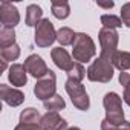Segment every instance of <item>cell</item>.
<instances>
[{
	"instance_id": "52a82bcc",
	"label": "cell",
	"mask_w": 130,
	"mask_h": 130,
	"mask_svg": "<svg viewBox=\"0 0 130 130\" xmlns=\"http://www.w3.org/2000/svg\"><path fill=\"white\" fill-rule=\"evenodd\" d=\"M55 90H57V77H55V74L52 71H49L47 75L40 78L37 81V84L34 86V93L41 101H46L51 96H54Z\"/></svg>"
},
{
	"instance_id": "603a6c76",
	"label": "cell",
	"mask_w": 130,
	"mask_h": 130,
	"mask_svg": "<svg viewBox=\"0 0 130 130\" xmlns=\"http://www.w3.org/2000/svg\"><path fill=\"white\" fill-rule=\"evenodd\" d=\"M0 57L5 61H14L20 57V47L17 44H12L9 47H5V49H0Z\"/></svg>"
},
{
	"instance_id": "83f0119b",
	"label": "cell",
	"mask_w": 130,
	"mask_h": 130,
	"mask_svg": "<svg viewBox=\"0 0 130 130\" xmlns=\"http://www.w3.org/2000/svg\"><path fill=\"white\" fill-rule=\"evenodd\" d=\"M122 100L130 106V84H127V86L124 87V96H122Z\"/></svg>"
},
{
	"instance_id": "7402d4cb",
	"label": "cell",
	"mask_w": 130,
	"mask_h": 130,
	"mask_svg": "<svg viewBox=\"0 0 130 130\" xmlns=\"http://www.w3.org/2000/svg\"><path fill=\"white\" fill-rule=\"evenodd\" d=\"M101 23H103V28H107V29H116L122 26V20L113 14H103Z\"/></svg>"
},
{
	"instance_id": "e0dca14e",
	"label": "cell",
	"mask_w": 130,
	"mask_h": 130,
	"mask_svg": "<svg viewBox=\"0 0 130 130\" xmlns=\"http://www.w3.org/2000/svg\"><path fill=\"white\" fill-rule=\"evenodd\" d=\"M15 44V31L14 28H6L3 26L0 29V49H5Z\"/></svg>"
},
{
	"instance_id": "ac0fdd59",
	"label": "cell",
	"mask_w": 130,
	"mask_h": 130,
	"mask_svg": "<svg viewBox=\"0 0 130 130\" xmlns=\"http://www.w3.org/2000/svg\"><path fill=\"white\" fill-rule=\"evenodd\" d=\"M41 116L40 112L34 107H28L20 113V122L22 124H40Z\"/></svg>"
},
{
	"instance_id": "8fae6325",
	"label": "cell",
	"mask_w": 130,
	"mask_h": 130,
	"mask_svg": "<svg viewBox=\"0 0 130 130\" xmlns=\"http://www.w3.org/2000/svg\"><path fill=\"white\" fill-rule=\"evenodd\" d=\"M40 125L43 130H68V122L58 115V112H47L41 116Z\"/></svg>"
},
{
	"instance_id": "4dcf8cb0",
	"label": "cell",
	"mask_w": 130,
	"mask_h": 130,
	"mask_svg": "<svg viewBox=\"0 0 130 130\" xmlns=\"http://www.w3.org/2000/svg\"><path fill=\"white\" fill-rule=\"evenodd\" d=\"M6 63H8V61L2 60V68H0V72H5V69H6Z\"/></svg>"
},
{
	"instance_id": "9c48e42d",
	"label": "cell",
	"mask_w": 130,
	"mask_h": 130,
	"mask_svg": "<svg viewBox=\"0 0 130 130\" xmlns=\"http://www.w3.org/2000/svg\"><path fill=\"white\" fill-rule=\"evenodd\" d=\"M0 22L6 28H14L20 23V14L15 5L9 2L0 3Z\"/></svg>"
},
{
	"instance_id": "4316f807",
	"label": "cell",
	"mask_w": 130,
	"mask_h": 130,
	"mask_svg": "<svg viewBox=\"0 0 130 130\" xmlns=\"http://www.w3.org/2000/svg\"><path fill=\"white\" fill-rule=\"evenodd\" d=\"M101 130H118V125H115V124L109 122L107 119H104L101 122Z\"/></svg>"
},
{
	"instance_id": "30bf717a",
	"label": "cell",
	"mask_w": 130,
	"mask_h": 130,
	"mask_svg": "<svg viewBox=\"0 0 130 130\" xmlns=\"http://www.w3.org/2000/svg\"><path fill=\"white\" fill-rule=\"evenodd\" d=\"M51 58H52V61L55 63L57 68H60L61 71H66V72H69V71L72 69V66L75 64V61H74V58L69 55V52H68L66 49H63L61 46L54 47V49L51 51Z\"/></svg>"
},
{
	"instance_id": "cb8c5ba5",
	"label": "cell",
	"mask_w": 130,
	"mask_h": 130,
	"mask_svg": "<svg viewBox=\"0 0 130 130\" xmlns=\"http://www.w3.org/2000/svg\"><path fill=\"white\" fill-rule=\"evenodd\" d=\"M121 20H122V25L130 28V2L122 5V8H121Z\"/></svg>"
},
{
	"instance_id": "8992f818",
	"label": "cell",
	"mask_w": 130,
	"mask_h": 130,
	"mask_svg": "<svg viewBox=\"0 0 130 130\" xmlns=\"http://www.w3.org/2000/svg\"><path fill=\"white\" fill-rule=\"evenodd\" d=\"M57 40V31L49 19H43L35 26V44L38 47H49Z\"/></svg>"
},
{
	"instance_id": "d4e9b609",
	"label": "cell",
	"mask_w": 130,
	"mask_h": 130,
	"mask_svg": "<svg viewBox=\"0 0 130 130\" xmlns=\"http://www.w3.org/2000/svg\"><path fill=\"white\" fill-rule=\"evenodd\" d=\"M14 130H43L40 124H19Z\"/></svg>"
},
{
	"instance_id": "4fadbf2b",
	"label": "cell",
	"mask_w": 130,
	"mask_h": 130,
	"mask_svg": "<svg viewBox=\"0 0 130 130\" xmlns=\"http://www.w3.org/2000/svg\"><path fill=\"white\" fill-rule=\"evenodd\" d=\"M28 71L25 68V64H19V63H14L12 66L9 68V74H8V78L9 81L12 83V86H17V87H22L28 83Z\"/></svg>"
},
{
	"instance_id": "6da1fadb",
	"label": "cell",
	"mask_w": 130,
	"mask_h": 130,
	"mask_svg": "<svg viewBox=\"0 0 130 130\" xmlns=\"http://www.w3.org/2000/svg\"><path fill=\"white\" fill-rule=\"evenodd\" d=\"M72 46H74L72 58L77 63H87L96 54V47H95V43H93L92 37L84 34V32H77Z\"/></svg>"
},
{
	"instance_id": "ffe728a7",
	"label": "cell",
	"mask_w": 130,
	"mask_h": 130,
	"mask_svg": "<svg viewBox=\"0 0 130 130\" xmlns=\"http://www.w3.org/2000/svg\"><path fill=\"white\" fill-rule=\"evenodd\" d=\"M43 106H44V109H46L47 112H58V110H61V109L66 107V103H64V100H63L61 95H57V93H55V95L51 96L49 100L43 101Z\"/></svg>"
},
{
	"instance_id": "7a4b0ae2",
	"label": "cell",
	"mask_w": 130,
	"mask_h": 130,
	"mask_svg": "<svg viewBox=\"0 0 130 130\" xmlns=\"http://www.w3.org/2000/svg\"><path fill=\"white\" fill-rule=\"evenodd\" d=\"M87 78L93 83H109L113 78V64L110 60L98 57L87 69Z\"/></svg>"
},
{
	"instance_id": "9a60e30c",
	"label": "cell",
	"mask_w": 130,
	"mask_h": 130,
	"mask_svg": "<svg viewBox=\"0 0 130 130\" xmlns=\"http://www.w3.org/2000/svg\"><path fill=\"white\" fill-rule=\"evenodd\" d=\"M51 9H52V14L60 20L68 19L69 14H71V6H69V3L66 0H55V2H52Z\"/></svg>"
},
{
	"instance_id": "f546056e",
	"label": "cell",
	"mask_w": 130,
	"mask_h": 130,
	"mask_svg": "<svg viewBox=\"0 0 130 130\" xmlns=\"http://www.w3.org/2000/svg\"><path fill=\"white\" fill-rule=\"evenodd\" d=\"M118 130H130V122L128 121H124L121 125H118Z\"/></svg>"
},
{
	"instance_id": "d6986e66",
	"label": "cell",
	"mask_w": 130,
	"mask_h": 130,
	"mask_svg": "<svg viewBox=\"0 0 130 130\" xmlns=\"http://www.w3.org/2000/svg\"><path fill=\"white\" fill-rule=\"evenodd\" d=\"M75 32L71 29V28H60L57 31V41L61 44V46H69V44H74V40H75Z\"/></svg>"
},
{
	"instance_id": "3957f363",
	"label": "cell",
	"mask_w": 130,
	"mask_h": 130,
	"mask_svg": "<svg viewBox=\"0 0 130 130\" xmlns=\"http://www.w3.org/2000/svg\"><path fill=\"white\" fill-rule=\"evenodd\" d=\"M103 104L106 107V119L115 125H121L124 122V110L121 96L115 92H109L104 95Z\"/></svg>"
},
{
	"instance_id": "44dd1931",
	"label": "cell",
	"mask_w": 130,
	"mask_h": 130,
	"mask_svg": "<svg viewBox=\"0 0 130 130\" xmlns=\"http://www.w3.org/2000/svg\"><path fill=\"white\" fill-rule=\"evenodd\" d=\"M86 75H87V72H86V69L83 68V64L75 61V64L72 66V69L68 72V80H72V81L81 83V81H83V78H84Z\"/></svg>"
},
{
	"instance_id": "f1b7e54d",
	"label": "cell",
	"mask_w": 130,
	"mask_h": 130,
	"mask_svg": "<svg viewBox=\"0 0 130 130\" xmlns=\"http://www.w3.org/2000/svg\"><path fill=\"white\" fill-rule=\"evenodd\" d=\"M96 5H98L100 8H106V9H110V8H113V5H115V3H113V2H107V3H101V2H100V3H96Z\"/></svg>"
},
{
	"instance_id": "7c38bea8",
	"label": "cell",
	"mask_w": 130,
	"mask_h": 130,
	"mask_svg": "<svg viewBox=\"0 0 130 130\" xmlns=\"http://www.w3.org/2000/svg\"><path fill=\"white\" fill-rule=\"evenodd\" d=\"M0 98H2L8 106L17 107L25 101V93L22 90L9 87L6 84H0Z\"/></svg>"
},
{
	"instance_id": "5b68a950",
	"label": "cell",
	"mask_w": 130,
	"mask_h": 130,
	"mask_svg": "<svg viewBox=\"0 0 130 130\" xmlns=\"http://www.w3.org/2000/svg\"><path fill=\"white\" fill-rule=\"evenodd\" d=\"M100 44H101V54L100 57L112 60L113 54L116 52L118 47V41H119V35L115 29H107V28H101L100 29Z\"/></svg>"
},
{
	"instance_id": "2e32d148",
	"label": "cell",
	"mask_w": 130,
	"mask_h": 130,
	"mask_svg": "<svg viewBox=\"0 0 130 130\" xmlns=\"http://www.w3.org/2000/svg\"><path fill=\"white\" fill-rule=\"evenodd\" d=\"M43 20V9L38 5H29L26 8V25L28 26H37Z\"/></svg>"
},
{
	"instance_id": "1f68e13d",
	"label": "cell",
	"mask_w": 130,
	"mask_h": 130,
	"mask_svg": "<svg viewBox=\"0 0 130 130\" xmlns=\"http://www.w3.org/2000/svg\"><path fill=\"white\" fill-rule=\"evenodd\" d=\"M68 130H81L80 127H71V128H68Z\"/></svg>"
},
{
	"instance_id": "ba28073f",
	"label": "cell",
	"mask_w": 130,
	"mask_h": 130,
	"mask_svg": "<svg viewBox=\"0 0 130 130\" xmlns=\"http://www.w3.org/2000/svg\"><path fill=\"white\" fill-rule=\"evenodd\" d=\"M25 68H26L28 74L32 75V77L37 78V80L43 78V77L47 75V72L51 71V69L46 66V63L43 61V58H41L40 55H37V54H32V55H29V57L25 60Z\"/></svg>"
},
{
	"instance_id": "5bb4252c",
	"label": "cell",
	"mask_w": 130,
	"mask_h": 130,
	"mask_svg": "<svg viewBox=\"0 0 130 130\" xmlns=\"http://www.w3.org/2000/svg\"><path fill=\"white\" fill-rule=\"evenodd\" d=\"M112 64L113 68L119 69L121 72H125L127 69H130V52L125 51H116L112 57Z\"/></svg>"
},
{
	"instance_id": "484cf974",
	"label": "cell",
	"mask_w": 130,
	"mask_h": 130,
	"mask_svg": "<svg viewBox=\"0 0 130 130\" xmlns=\"http://www.w3.org/2000/svg\"><path fill=\"white\" fill-rule=\"evenodd\" d=\"M119 83L125 87L127 84H130V74H127V72H121L119 74Z\"/></svg>"
},
{
	"instance_id": "277c9868",
	"label": "cell",
	"mask_w": 130,
	"mask_h": 130,
	"mask_svg": "<svg viewBox=\"0 0 130 130\" xmlns=\"http://www.w3.org/2000/svg\"><path fill=\"white\" fill-rule=\"evenodd\" d=\"M66 92L69 93L71 100H72V104L78 109V110H89L90 107V100H89V95L84 89V86L81 83H77V81H72V80H68L66 81Z\"/></svg>"
}]
</instances>
